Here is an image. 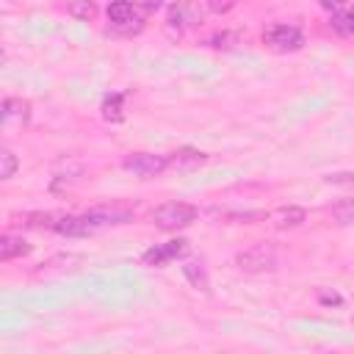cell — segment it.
Listing matches in <instances>:
<instances>
[{
  "label": "cell",
  "instance_id": "obj_16",
  "mask_svg": "<svg viewBox=\"0 0 354 354\" xmlns=\"http://www.w3.org/2000/svg\"><path fill=\"white\" fill-rule=\"evenodd\" d=\"M332 218L337 224H354V196L351 199H340L337 205H332Z\"/></svg>",
  "mask_w": 354,
  "mask_h": 354
},
{
  "label": "cell",
  "instance_id": "obj_18",
  "mask_svg": "<svg viewBox=\"0 0 354 354\" xmlns=\"http://www.w3.org/2000/svg\"><path fill=\"white\" fill-rule=\"evenodd\" d=\"M17 166H19V163H17L14 152L3 147V149H0V177H3V180H11L14 171H17Z\"/></svg>",
  "mask_w": 354,
  "mask_h": 354
},
{
  "label": "cell",
  "instance_id": "obj_7",
  "mask_svg": "<svg viewBox=\"0 0 354 354\" xmlns=\"http://www.w3.org/2000/svg\"><path fill=\"white\" fill-rule=\"evenodd\" d=\"M188 254V241L177 238V241H166V243H155L152 249H147L141 254V263L149 266V268H158V266H166L177 257H185Z\"/></svg>",
  "mask_w": 354,
  "mask_h": 354
},
{
  "label": "cell",
  "instance_id": "obj_11",
  "mask_svg": "<svg viewBox=\"0 0 354 354\" xmlns=\"http://www.w3.org/2000/svg\"><path fill=\"white\" fill-rule=\"evenodd\" d=\"M271 221L277 230H290V227H299L304 221V210L296 207V205H288V207H277L271 213Z\"/></svg>",
  "mask_w": 354,
  "mask_h": 354
},
{
  "label": "cell",
  "instance_id": "obj_6",
  "mask_svg": "<svg viewBox=\"0 0 354 354\" xmlns=\"http://www.w3.org/2000/svg\"><path fill=\"white\" fill-rule=\"evenodd\" d=\"M108 22H111L116 30H122V33H138L141 25H144L138 6L130 3V0H113V3L108 6Z\"/></svg>",
  "mask_w": 354,
  "mask_h": 354
},
{
  "label": "cell",
  "instance_id": "obj_15",
  "mask_svg": "<svg viewBox=\"0 0 354 354\" xmlns=\"http://www.w3.org/2000/svg\"><path fill=\"white\" fill-rule=\"evenodd\" d=\"M66 11H69L75 19H80V22H88V19L97 14V6H94V0H72Z\"/></svg>",
  "mask_w": 354,
  "mask_h": 354
},
{
  "label": "cell",
  "instance_id": "obj_12",
  "mask_svg": "<svg viewBox=\"0 0 354 354\" xmlns=\"http://www.w3.org/2000/svg\"><path fill=\"white\" fill-rule=\"evenodd\" d=\"M194 22H199V17L185 3H177L169 8V25L171 28H183V25H194Z\"/></svg>",
  "mask_w": 354,
  "mask_h": 354
},
{
  "label": "cell",
  "instance_id": "obj_13",
  "mask_svg": "<svg viewBox=\"0 0 354 354\" xmlns=\"http://www.w3.org/2000/svg\"><path fill=\"white\" fill-rule=\"evenodd\" d=\"M332 28L337 33H346V36H354V8H340L332 14Z\"/></svg>",
  "mask_w": 354,
  "mask_h": 354
},
{
  "label": "cell",
  "instance_id": "obj_22",
  "mask_svg": "<svg viewBox=\"0 0 354 354\" xmlns=\"http://www.w3.org/2000/svg\"><path fill=\"white\" fill-rule=\"evenodd\" d=\"M318 3H321L326 11H332V14H335V11H340V8H343V3H346V0H318Z\"/></svg>",
  "mask_w": 354,
  "mask_h": 354
},
{
  "label": "cell",
  "instance_id": "obj_9",
  "mask_svg": "<svg viewBox=\"0 0 354 354\" xmlns=\"http://www.w3.org/2000/svg\"><path fill=\"white\" fill-rule=\"evenodd\" d=\"M30 119V102L19 97L3 100V124H28Z\"/></svg>",
  "mask_w": 354,
  "mask_h": 354
},
{
  "label": "cell",
  "instance_id": "obj_20",
  "mask_svg": "<svg viewBox=\"0 0 354 354\" xmlns=\"http://www.w3.org/2000/svg\"><path fill=\"white\" fill-rule=\"evenodd\" d=\"M235 3H238V0H207V8H210L213 14H227V11L235 8Z\"/></svg>",
  "mask_w": 354,
  "mask_h": 354
},
{
  "label": "cell",
  "instance_id": "obj_2",
  "mask_svg": "<svg viewBox=\"0 0 354 354\" xmlns=\"http://www.w3.org/2000/svg\"><path fill=\"white\" fill-rule=\"evenodd\" d=\"M196 216H199V210L188 202H166L152 213V221L160 230H183L191 221H196Z\"/></svg>",
  "mask_w": 354,
  "mask_h": 354
},
{
  "label": "cell",
  "instance_id": "obj_19",
  "mask_svg": "<svg viewBox=\"0 0 354 354\" xmlns=\"http://www.w3.org/2000/svg\"><path fill=\"white\" fill-rule=\"evenodd\" d=\"M326 183H329V185H351V188H354V171H337V174H329Z\"/></svg>",
  "mask_w": 354,
  "mask_h": 354
},
{
  "label": "cell",
  "instance_id": "obj_17",
  "mask_svg": "<svg viewBox=\"0 0 354 354\" xmlns=\"http://www.w3.org/2000/svg\"><path fill=\"white\" fill-rule=\"evenodd\" d=\"M183 271H185V277L194 282V288H199V290H210V288H207V285H210V282H207V274H205V268H202L199 263H185Z\"/></svg>",
  "mask_w": 354,
  "mask_h": 354
},
{
  "label": "cell",
  "instance_id": "obj_10",
  "mask_svg": "<svg viewBox=\"0 0 354 354\" xmlns=\"http://www.w3.org/2000/svg\"><path fill=\"white\" fill-rule=\"evenodd\" d=\"M30 252V243L22 238V235H3L0 238V260L8 263L14 257H22Z\"/></svg>",
  "mask_w": 354,
  "mask_h": 354
},
{
  "label": "cell",
  "instance_id": "obj_8",
  "mask_svg": "<svg viewBox=\"0 0 354 354\" xmlns=\"http://www.w3.org/2000/svg\"><path fill=\"white\" fill-rule=\"evenodd\" d=\"M166 160H169V169L191 171V169H196L199 163H205V160H207V155H205V152H199V149H194V147H183V149H177V152L166 155Z\"/></svg>",
  "mask_w": 354,
  "mask_h": 354
},
{
  "label": "cell",
  "instance_id": "obj_1",
  "mask_svg": "<svg viewBox=\"0 0 354 354\" xmlns=\"http://www.w3.org/2000/svg\"><path fill=\"white\" fill-rule=\"evenodd\" d=\"M133 218V210L127 207H94L83 216H64L55 221V232L61 235H72V238H80V235H91L102 227H111V224H127Z\"/></svg>",
  "mask_w": 354,
  "mask_h": 354
},
{
  "label": "cell",
  "instance_id": "obj_4",
  "mask_svg": "<svg viewBox=\"0 0 354 354\" xmlns=\"http://www.w3.org/2000/svg\"><path fill=\"white\" fill-rule=\"evenodd\" d=\"M263 41L277 50V53H293L304 44V33L299 25H288V22H279V25H271L266 33H263Z\"/></svg>",
  "mask_w": 354,
  "mask_h": 354
},
{
  "label": "cell",
  "instance_id": "obj_3",
  "mask_svg": "<svg viewBox=\"0 0 354 354\" xmlns=\"http://www.w3.org/2000/svg\"><path fill=\"white\" fill-rule=\"evenodd\" d=\"M238 268L246 271V274H263V271H274L277 268V249L271 243H254L249 249H243L238 257H235Z\"/></svg>",
  "mask_w": 354,
  "mask_h": 354
},
{
  "label": "cell",
  "instance_id": "obj_5",
  "mask_svg": "<svg viewBox=\"0 0 354 354\" xmlns=\"http://www.w3.org/2000/svg\"><path fill=\"white\" fill-rule=\"evenodd\" d=\"M122 169L141 180H149V177H158L163 169H169V160L166 155H155V152H133V155H124Z\"/></svg>",
  "mask_w": 354,
  "mask_h": 354
},
{
  "label": "cell",
  "instance_id": "obj_14",
  "mask_svg": "<svg viewBox=\"0 0 354 354\" xmlns=\"http://www.w3.org/2000/svg\"><path fill=\"white\" fill-rule=\"evenodd\" d=\"M122 102H124V97L122 94H111V97H105V102H102V116L108 119V122H122Z\"/></svg>",
  "mask_w": 354,
  "mask_h": 354
},
{
  "label": "cell",
  "instance_id": "obj_21",
  "mask_svg": "<svg viewBox=\"0 0 354 354\" xmlns=\"http://www.w3.org/2000/svg\"><path fill=\"white\" fill-rule=\"evenodd\" d=\"M141 11H147V14H152V11H158L160 6H163V0H133Z\"/></svg>",
  "mask_w": 354,
  "mask_h": 354
}]
</instances>
